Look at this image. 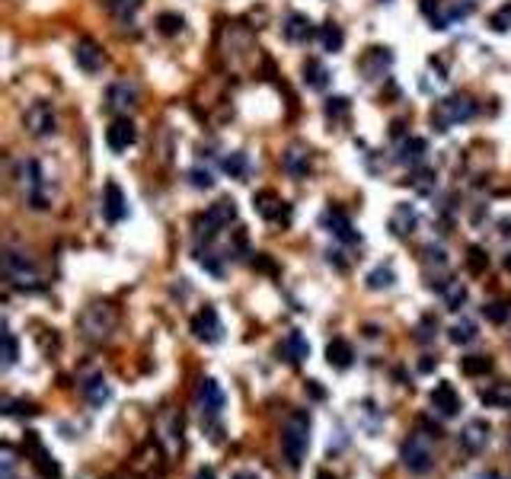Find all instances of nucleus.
<instances>
[{"label":"nucleus","instance_id":"obj_16","mask_svg":"<svg viewBox=\"0 0 511 479\" xmlns=\"http://www.w3.org/2000/svg\"><path fill=\"white\" fill-rule=\"evenodd\" d=\"M253 205L256 211L265 217V221H279V217H288V208L285 202H281L279 195L272 192V189H262V192H256L253 195Z\"/></svg>","mask_w":511,"mask_h":479},{"label":"nucleus","instance_id":"obj_27","mask_svg":"<svg viewBox=\"0 0 511 479\" xmlns=\"http://www.w3.org/2000/svg\"><path fill=\"white\" fill-rule=\"evenodd\" d=\"M464 374L470 377H480V374H489L492 371V358L489 355H470V358H464Z\"/></svg>","mask_w":511,"mask_h":479},{"label":"nucleus","instance_id":"obj_44","mask_svg":"<svg viewBox=\"0 0 511 479\" xmlns=\"http://www.w3.org/2000/svg\"><path fill=\"white\" fill-rule=\"evenodd\" d=\"M188 176H192V186H198V189H208L211 182H214V179H211V172H208V170H192Z\"/></svg>","mask_w":511,"mask_h":479},{"label":"nucleus","instance_id":"obj_36","mask_svg":"<svg viewBox=\"0 0 511 479\" xmlns=\"http://www.w3.org/2000/svg\"><path fill=\"white\" fill-rule=\"evenodd\" d=\"M83 390H87V397H90L93 403H105V399H109V387H105L103 377H93L90 383H83Z\"/></svg>","mask_w":511,"mask_h":479},{"label":"nucleus","instance_id":"obj_25","mask_svg":"<svg viewBox=\"0 0 511 479\" xmlns=\"http://www.w3.org/2000/svg\"><path fill=\"white\" fill-rule=\"evenodd\" d=\"M387 64H390V54H387V48H371V52L361 58V71H364L368 77H380Z\"/></svg>","mask_w":511,"mask_h":479},{"label":"nucleus","instance_id":"obj_21","mask_svg":"<svg viewBox=\"0 0 511 479\" xmlns=\"http://www.w3.org/2000/svg\"><path fill=\"white\" fill-rule=\"evenodd\" d=\"M131 105H135V90H128V83L109 87V99H105V109H109V112H128Z\"/></svg>","mask_w":511,"mask_h":479},{"label":"nucleus","instance_id":"obj_9","mask_svg":"<svg viewBox=\"0 0 511 479\" xmlns=\"http://www.w3.org/2000/svg\"><path fill=\"white\" fill-rule=\"evenodd\" d=\"M195 403H198V409H202V415H221L227 397H224V390H221L218 381L202 377V381H198V390H195Z\"/></svg>","mask_w":511,"mask_h":479},{"label":"nucleus","instance_id":"obj_22","mask_svg":"<svg viewBox=\"0 0 511 479\" xmlns=\"http://www.w3.org/2000/svg\"><path fill=\"white\" fill-rule=\"evenodd\" d=\"M326 227L332 230V237H339L342 243H355L358 240V233H355V227H352V221H348L342 211H329L326 214Z\"/></svg>","mask_w":511,"mask_h":479},{"label":"nucleus","instance_id":"obj_18","mask_svg":"<svg viewBox=\"0 0 511 479\" xmlns=\"http://www.w3.org/2000/svg\"><path fill=\"white\" fill-rule=\"evenodd\" d=\"M489 441V425L482 419H470L464 425V432H460V444H464V450H470V454H476V450H482Z\"/></svg>","mask_w":511,"mask_h":479},{"label":"nucleus","instance_id":"obj_10","mask_svg":"<svg viewBox=\"0 0 511 479\" xmlns=\"http://www.w3.org/2000/svg\"><path fill=\"white\" fill-rule=\"evenodd\" d=\"M135 141H138V128L128 115L125 119H115L112 125L105 128V144H109V150H115V154H125L128 147H135Z\"/></svg>","mask_w":511,"mask_h":479},{"label":"nucleus","instance_id":"obj_43","mask_svg":"<svg viewBox=\"0 0 511 479\" xmlns=\"http://www.w3.org/2000/svg\"><path fill=\"white\" fill-rule=\"evenodd\" d=\"M346 112H348V99H342V96L329 99V105H326V115H329V119H336V115H346Z\"/></svg>","mask_w":511,"mask_h":479},{"label":"nucleus","instance_id":"obj_15","mask_svg":"<svg viewBox=\"0 0 511 479\" xmlns=\"http://www.w3.org/2000/svg\"><path fill=\"white\" fill-rule=\"evenodd\" d=\"M125 214H128V202H125V195H121V189L115 186V182H105V189H103V217L105 221H112V224H119Z\"/></svg>","mask_w":511,"mask_h":479},{"label":"nucleus","instance_id":"obj_46","mask_svg":"<svg viewBox=\"0 0 511 479\" xmlns=\"http://www.w3.org/2000/svg\"><path fill=\"white\" fill-rule=\"evenodd\" d=\"M195 479H214V470H198Z\"/></svg>","mask_w":511,"mask_h":479},{"label":"nucleus","instance_id":"obj_28","mask_svg":"<svg viewBox=\"0 0 511 479\" xmlns=\"http://www.w3.org/2000/svg\"><path fill=\"white\" fill-rule=\"evenodd\" d=\"M304 80H307L310 87H316V90H323L326 87V68L320 64V61L310 58L307 64H304Z\"/></svg>","mask_w":511,"mask_h":479},{"label":"nucleus","instance_id":"obj_1","mask_svg":"<svg viewBox=\"0 0 511 479\" xmlns=\"http://www.w3.org/2000/svg\"><path fill=\"white\" fill-rule=\"evenodd\" d=\"M307 448H310V415L304 409L291 412L281 428V450H285V460L288 466H297L304 464V457H307Z\"/></svg>","mask_w":511,"mask_h":479},{"label":"nucleus","instance_id":"obj_8","mask_svg":"<svg viewBox=\"0 0 511 479\" xmlns=\"http://www.w3.org/2000/svg\"><path fill=\"white\" fill-rule=\"evenodd\" d=\"M403 464H406V470L415 473V476H422V473H429L431 466H435V450H431L425 434H413V438L403 444Z\"/></svg>","mask_w":511,"mask_h":479},{"label":"nucleus","instance_id":"obj_6","mask_svg":"<svg viewBox=\"0 0 511 479\" xmlns=\"http://www.w3.org/2000/svg\"><path fill=\"white\" fill-rule=\"evenodd\" d=\"M233 217H237V205H233L230 198H221V202H214V205H211V208L195 221V237L208 243V240L214 237L218 230L230 227Z\"/></svg>","mask_w":511,"mask_h":479},{"label":"nucleus","instance_id":"obj_29","mask_svg":"<svg viewBox=\"0 0 511 479\" xmlns=\"http://www.w3.org/2000/svg\"><path fill=\"white\" fill-rule=\"evenodd\" d=\"M441 291H444V300H447V307H451V310H460V307H464L466 288L460 285V281H447V285H441Z\"/></svg>","mask_w":511,"mask_h":479},{"label":"nucleus","instance_id":"obj_49","mask_svg":"<svg viewBox=\"0 0 511 479\" xmlns=\"http://www.w3.org/2000/svg\"><path fill=\"white\" fill-rule=\"evenodd\" d=\"M476 479H498L496 473H482V476H476Z\"/></svg>","mask_w":511,"mask_h":479},{"label":"nucleus","instance_id":"obj_26","mask_svg":"<svg viewBox=\"0 0 511 479\" xmlns=\"http://www.w3.org/2000/svg\"><path fill=\"white\" fill-rule=\"evenodd\" d=\"M480 399L486 406H498V409H508L511 406V383H492L489 390H482Z\"/></svg>","mask_w":511,"mask_h":479},{"label":"nucleus","instance_id":"obj_5","mask_svg":"<svg viewBox=\"0 0 511 479\" xmlns=\"http://www.w3.org/2000/svg\"><path fill=\"white\" fill-rule=\"evenodd\" d=\"M3 275H7L10 285L26 288V291L42 288V275H38V269L32 265V259L23 253H16V249H7V256H3Z\"/></svg>","mask_w":511,"mask_h":479},{"label":"nucleus","instance_id":"obj_48","mask_svg":"<svg viewBox=\"0 0 511 479\" xmlns=\"http://www.w3.org/2000/svg\"><path fill=\"white\" fill-rule=\"evenodd\" d=\"M316 479H336V476H332V473H326V470H320V473H316Z\"/></svg>","mask_w":511,"mask_h":479},{"label":"nucleus","instance_id":"obj_40","mask_svg":"<svg viewBox=\"0 0 511 479\" xmlns=\"http://www.w3.org/2000/svg\"><path fill=\"white\" fill-rule=\"evenodd\" d=\"M109 3V10H115L119 16H131L138 7H141V0H105Z\"/></svg>","mask_w":511,"mask_h":479},{"label":"nucleus","instance_id":"obj_23","mask_svg":"<svg viewBox=\"0 0 511 479\" xmlns=\"http://www.w3.org/2000/svg\"><path fill=\"white\" fill-rule=\"evenodd\" d=\"M281 352L288 355L291 364H297V361H304L310 355V345H307V339H304L301 332H288V339L281 342Z\"/></svg>","mask_w":511,"mask_h":479},{"label":"nucleus","instance_id":"obj_24","mask_svg":"<svg viewBox=\"0 0 511 479\" xmlns=\"http://www.w3.org/2000/svg\"><path fill=\"white\" fill-rule=\"evenodd\" d=\"M285 36L291 38V42H307V38L313 36V23L301 13H291L288 16V26H285Z\"/></svg>","mask_w":511,"mask_h":479},{"label":"nucleus","instance_id":"obj_30","mask_svg":"<svg viewBox=\"0 0 511 479\" xmlns=\"http://www.w3.org/2000/svg\"><path fill=\"white\" fill-rule=\"evenodd\" d=\"M476 339V326L470 320H460L451 326V342L454 345H470Z\"/></svg>","mask_w":511,"mask_h":479},{"label":"nucleus","instance_id":"obj_38","mask_svg":"<svg viewBox=\"0 0 511 479\" xmlns=\"http://www.w3.org/2000/svg\"><path fill=\"white\" fill-rule=\"evenodd\" d=\"M435 336H438V320L435 316H425V320L419 323V330H415V339H419V342H431Z\"/></svg>","mask_w":511,"mask_h":479},{"label":"nucleus","instance_id":"obj_33","mask_svg":"<svg viewBox=\"0 0 511 479\" xmlns=\"http://www.w3.org/2000/svg\"><path fill=\"white\" fill-rule=\"evenodd\" d=\"M157 26H160V32L163 36H176V32H182V16L179 13H160L157 16Z\"/></svg>","mask_w":511,"mask_h":479},{"label":"nucleus","instance_id":"obj_31","mask_svg":"<svg viewBox=\"0 0 511 479\" xmlns=\"http://www.w3.org/2000/svg\"><path fill=\"white\" fill-rule=\"evenodd\" d=\"M320 42H323V48L326 52H339V48H342V42H346V36H342V29H339V26H323V29H320Z\"/></svg>","mask_w":511,"mask_h":479},{"label":"nucleus","instance_id":"obj_19","mask_svg":"<svg viewBox=\"0 0 511 479\" xmlns=\"http://www.w3.org/2000/svg\"><path fill=\"white\" fill-rule=\"evenodd\" d=\"M415 208L413 205H397V211L390 214V230L397 233V237H409V233L415 230Z\"/></svg>","mask_w":511,"mask_h":479},{"label":"nucleus","instance_id":"obj_32","mask_svg":"<svg viewBox=\"0 0 511 479\" xmlns=\"http://www.w3.org/2000/svg\"><path fill=\"white\" fill-rule=\"evenodd\" d=\"M482 316H486L489 323H498V326H502V323L511 316V307H508V304H502V300H492V304L482 307Z\"/></svg>","mask_w":511,"mask_h":479},{"label":"nucleus","instance_id":"obj_34","mask_svg":"<svg viewBox=\"0 0 511 479\" xmlns=\"http://www.w3.org/2000/svg\"><path fill=\"white\" fill-rule=\"evenodd\" d=\"M425 157V141L422 138H413V141L403 144V163H419Z\"/></svg>","mask_w":511,"mask_h":479},{"label":"nucleus","instance_id":"obj_42","mask_svg":"<svg viewBox=\"0 0 511 479\" xmlns=\"http://www.w3.org/2000/svg\"><path fill=\"white\" fill-rule=\"evenodd\" d=\"M486 265H489V256L482 253L480 246H470V269H473V272H482Z\"/></svg>","mask_w":511,"mask_h":479},{"label":"nucleus","instance_id":"obj_35","mask_svg":"<svg viewBox=\"0 0 511 479\" xmlns=\"http://www.w3.org/2000/svg\"><path fill=\"white\" fill-rule=\"evenodd\" d=\"M390 285H393V269H390V265L374 269L368 275V288H374V291H380V288H390Z\"/></svg>","mask_w":511,"mask_h":479},{"label":"nucleus","instance_id":"obj_39","mask_svg":"<svg viewBox=\"0 0 511 479\" xmlns=\"http://www.w3.org/2000/svg\"><path fill=\"white\" fill-rule=\"evenodd\" d=\"M16 355H20V348H16V336L13 332H7V336H3V367H13Z\"/></svg>","mask_w":511,"mask_h":479},{"label":"nucleus","instance_id":"obj_7","mask_svg":"<svg viewBox=\"0 0 511 479\" xmlns=\"http://www.w3.org/2000/svg\"><path fill=\"white\" fill-rule=\"evenodd\" d=\"M23 128L29 131L32 138H48L58 131V115H54L52 103H45V99H38V103H32L29 109L23 112Z\"/></svg>","mask_w":511,"mask_h":479},{"label":"nucleus","instance_id":"obj_4","mask_svg":"<svg viewBox=\"0 0 511 479\" xmlns=\"http://www.w3.org/2000/svg\"><path fill=\"white\" fill-rule=\"evenodd\" d=\"M16 186H20L23 198L29 202V208H36V211L48 208L45 182H42V170H38L36 160H23V163L16 166Z\"/></svg>","mask_w":511,"mask_h":479},{"label":"nucleus","instance_id":"obj_45","mask_svg":"<svg viewBox=\"0 0 511 479\" xmlns=\"http://www.w3.org/2000/svg\"><path fill=\"white\" fill-rule=\"evenodd\" d=\"M310 393H313V397H316V399H323V390L316 387V381H310Z\"/></svg>","mask_w":511,"mask_h":479},{"label":"nucleus","instance_id":"obj_50","mask_svg":"<svg viewBox=\"0 0 511 479\" xmlns=\"http://www.w3.org/2000/svg\"><path fill=\"white\" fill-rule=\"evenodd\" d=\"M505 269H508V272H511V253H508V259H505Z\"/></svg>","mask_w":511,"mask_h":479},{"label":"nucleus","instance_id":"obj_11","mask_svg":"<svg viewBox=\"0 0 511 479\" xmlns=\"http://www.w3.org/2000/svg\"><path fill=\"white\" fill-rule=\"evenodd\" d=\"M192 332H195V339H202V342H218L221 332H224V326H221L218 320V310L214 307H205L198 310L195 316H192Z\"/></svg>","mask_w":511,"mask_h":479},{"label":"nucleus","instance_id":"obj_14","mask_svg":"<svg viewBox=\"0 0 511 479\" xmlns=\"http://www.w3.org/2000/svg\"><path fill=\"white\" fill-rule=\"evenodd\" d=\"M281 166H285L288 176L304 179V176L310 172V150L304 147V144H291V147L281 154Z\"/></svg>","mask_w":511,"mask_h":479},{"label":"nucleus","instance_id":"obj_47","mask_svg":"<svg viewBox=\"0 0 511 479\" xmlns=\"http://www.w3.org/2000/svg\"><path fill=\"white\" fill-rule=\"evenodd\" d=\"M233 479H259V476H256V473H249V470H240V473H237V476H233Z\"/></svg>","mask_w":511,"mask_h":479},{"label":"nucleus","instance_id":"obj_12","mask_svg":"<svg viewBox=\"0 0 511 479\" xmlns=\"http://www.w3.org/2000/svg\"><path fill=\"white\" fill-rule=\"evenodd\" d=\"M74 61H77V68H80V71H87V74H96V71H103L105 54H103V48H99L93 38H80V42H77V48H74Z\"/></svg>","mask_w":511,"mask_h":479},{"label":"nucleus","instance_id":"obj_41","mask_svg":"<svg viewBox=\"0 0 511 479\" xmlns=\"http://www.w3.org/2000/svg\"><path fill=\"white\" fill-rule=\"evenodd\" d=\"M224 170L230 172V176H243V172H246V157H243V154H230V157L224 160Z\"/></svg>","mask_w":511,"mask_h":479},{"label":"nucleus","instance_id":"obj_37","mask_svg":"<svg viewBox=\"0 0 511 479\" xmlns=\"http://www.w3.org/2000/svg\"><path fill=\"white\" fill-rule=\"evenodd\" d=\"M489 26L496 32H508L511 29V3H505L502 10H496V13L489 16Z\"/></svg>","mask_w":511,"mask_h":479},{"label":"nucleus","instance_id":"obj_3","mask_svg":"<svg viewBox=\"0 0 511 479\" xmlns=\"http://www.w3.org/2000/svg\"><path fill=\"white\" fill-rule=\"evenodd\" d=\"M115 323H119V314L109 304H93V307L83 310L80 330L90 342H103V339H109L115 332Z\"/></svg>","mask_w":511,"mask_h":479},{"label":"nucleus","instance_id":"obj_2","mask_svg":"<svg viewBox=\"0 0 511 479\" xmlns=\"http://www.w3.org/2000/svg\"><path fill=\"white\" fill-rule=\"evenodd\" d=\"M476 112V105L470 96H460V93H454V96L441 99V103H435V109H431V125L438 128V131H451L454 125H460V121H470Z\"/></svg>","mask_w":511,"mask_h":479},{"label":"nucleus","instance_id":"obj_20","mask_svg":"<svg viewBox=\"0 0 511 479\" xmlns=\"http://www.w3.org/2000/svg\"><path fill=\"white\" fill-rule=\"evenodd\" d=\"M352 358H355V352L346 339H332V342L326 345V361H329L332 367H339V371L352 367Z\"/></svg>","mask_w":511,"mask_h":479},{"label":"nucleus","instance_id":"obj_17","mask_svg":"<svg viewBox=\"0 0 511 479\" xmlns=\"http://www.w3.org/2000/svg\"><path fill=\"white\" fill-rule=\"evenodd\" d=\"M26 441H29V448H32V457H36V460H32V464H36V470L42 473V476H45V479H58V476H61L58 464H54V457L48 454L45 448H42V441H38V438H36V432H29V434H26Z\"/></svg>","mask_w":511,"mask_h":479},{"label":"nucleus","instance_id":"obj_13","mask_svg":"<svg viewBox=\"0 0 511 479\" xmlns=\"http://www.w3.org/2000/svg\"><path fill=\"white\" fill-rule=\"evenodd\" d=\"M431 409H435L438 415H444V419L457 415L460 412V397H457V390H454V383L441 381L435 390H431Z\"/></svg>","mask_w":511,"mask_h":479}]
</instances>
